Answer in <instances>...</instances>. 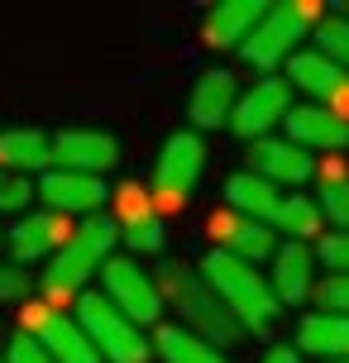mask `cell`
Returning a JSON list of instances; mask_svg holds the SVG:
<instances>
[{
	"label": "cell",
	"instance_id": "obj_1",
	"mask_svg": "<svg viewBox=\"0 0 349 363\" xmlns=\"http://www.w3.org/2000/svg\"><path fill=\"white\" fill-rule=\"evenodd\" d=\"M225 206L239 211V216H249V220H258V225H268L273 235L301 239V244L321 239V230H326V220L316 211V196L282 191V186L254 177V172H235V177L225 182Z\"/></svg>",
	"mask_w": 349,
	"mask_h": 363
},
{
	"label": "cell",
	"instance_id": "obj_32",
	"mask_svg": "<svg viewBox=\"0 0 349 363\" xmlns=\"http://www.w3.org/2000/svg\"><path fill=\"white\" fill-rule=\"evenodd\" d=\"M258 363H301V354H297V345H273Z\"/></svg>",
	"mask_w": 349,
	"mask_h": 363
},
{
	"label": "cell",
	"instance_id": "obj_11",
	"mask_svg": "<svg viewBox=\"0 0 349 363\" xmlns=\"http://www.w3.org/2000/svg\"><path fill=\"white\" fill-rule=\"evenodd\" d=\"M111 220L134 254H158L163 249V216H158V206H153L144 182H120L115 186L111 191Z\"/></svg>",
	"mask_w": 349,
	"mask_h": 363
},
{
	"label": "cell",
	"instance_id": "obj_7",
	"mask_svg": "<svg viewBox=\"0 0 349 363\" xmlns=\"http://www.w3.org/2000/svg\"><path fill=\"white\" fill-rule=\"evenodd\" d=\"M77 325L87 330V340L96 345L101 363H148V340L144 330L129 320L125 311H115L101 291H82L77 296Z\"/></svg>",
	"mask_w": 349,
	"mask_h": 363
},
{
	"label": "cell",
	"instance_id": "obj_22",
	"mask_svg": "<svg viewBox=\"0 0 349 363\" xmlns=\"http://www.w3.org/2000/svg\"><path fill=\"white\" fill-rule=\"evenodd\" d=\"M287 86H297L301 96H311V106H331L335 96L349 86V72L340 62H331L316 48H301V53L287 62Z\"/></svg>",
	"mask_w": 349,
	"mask_h": 363
},
{
	"label": "cell",
	"instance_id": "obj_12",
	"mask_svg": "<svg viewBox=\"0 0 349 363\" xmlns=\"http://www.w3.org/2000/svg\"><path fill=\"white\" fill-rule=\"evenodd\" d=\"M38 201H43V211H53V216L96 220V216H101V206L111 201V186H106V177H87V172L48 167V172L38 177Z\"/></svg>",
	"mask_w": 349,
	"mask_h": 363
},
{
	"label": "cell",
	"instance_id": "obj_9",
	"mask_svg": "<svg viewBox=\"0 0 349 363\" xmlns=\"http://www.w3.org/2000/svg\"><path fill=\"white\" fill-rule=\"evenodd\" d=\"M287 115H292V86H287V77H258L249 91H239L230 129L254 144V139H268L277 125H287Z\"/></svg>",
	"mask_w": 349,
	"mask_h": 363
},
{
	"label": "cell",
	"instance_id": "obj_16",
	"mask_svg": "<svg viewBox=\"0 0 349 363\" xmlns=\"http://www.w3.org/2000/svg\"><path fill=\"white\" fill-rule=\"evenodd\" d=\"M235 101H239V82L230 67H206L196 77V86L187 96V120L196 134L206 129H225L230 125V115H235Z\"/></svg>",
	"mask_w": 349,
	"mask_h": 363
},
{
	"label": "cell",
	"instance_id": "obj_28",
	"mask_svg": "<svg viewBox=\"0 0 349 363\" xmlns=\"http://www.w3.org/2000/svg\"><path fill=\"white\" fill-rule=\"evenodd\" d=\"M29 201H34V182L0 172V211H24Z\"/></svg>",
	"mask_w": 349,
	"mask_h": 363
},
{
	"label": "cell",
	"instance_id": "obj_13",
	"mask_svg": "<svg viewBox=\"0 0 349 363\" xmlns=\"http://www.w3.org/2000/svg\"><path fill=\"white\" fill-rule=\"evenodd\" d=\"M249 172L263 182H273L282 191H301L311 182L316 163L301 144H292L287 134H268V139H254L249 144Z\"/></svg>",
	"mask_w": 349,
	"mask_h": 363
},
{
	"label": "cell",
	"instance_id": "obj_23",
	"mask_svg": "<svg viewBox=\"0 0 349 363\" xmlns=\"http://www.w3.org/2000/svg\"><path fill=\"white\" fill-rule=\"evenodd\" d=\"M297 349H301V354H316L321 363H349V315H335V311L301 315Z\"/></svg>",
	"mask_w": 349,
	"mask_h": 363
},
{
	"label": "cell",
	"instance_id": "obj_33",
	"mask_svg": "<svg viewBox=\"0 0 349 363\" xmlns=\"http://www.w3.org/2000/svg\"><path fill=\"white\" fill-rule=\"evenodd\" d=\"M0 239H5V235H0Z\"/></svg>",
	"mask_w": 349,
	"mask_h": 363
},
{
	"label": "cell",
	"instance_id": "obj_5",
	"mask_svg": "<svg viewBox=\"0 0 349 363\" xmlns=\"http://www.w3.org/2000/svg\"><path fill=\"white\" fill-rule=\"evenodd\" d=\"M316 19H321V5L316 0H287V5H273L268 15L258 19V29L244 38V48L239 57L254 67L258 77H273V67H287L297 53H301V38L316 29Z\"/></svg>",
	"mask_w": 349,
	"mask_h": 363
},
{
	"label": "cell",
	"instance_id": "obj_25",
	"mask_svg": "<svg viewBox=\"0 0 349 363\" xmlns=\"http://www.w3.org/2000/svg\"><path fill=\"white\" fill-rule=\"evenodd\" d=\"M316 211H321V220L331 230L349 235V177L345 172H331V177L316 186Z\"/></svg>",
	"mask_w": 349,
	"mask_h": 363
},
{
	"label": "cell",
	"instance_id": "obj_20",
	"mask_svg": "<svg viewBox=\"0 0 349 363\" xmlns=\"http://www.w3.org/2000/svg\"><path fill=\"white\" fill-rule=\"evenodd\" d=\"M268 15L263 10V0H221V5H211L206 10V24H201V38L206 48H244V38L258 29V19Z\"/></svg>",
	"mask_w": 349,
	"mask_h": 363
},
{
	"label": "cell",
	"instance_id": "obj_34",
	"mask_svg": "<svg viewBox=\"0 0 349 363\" xmlns=\"http://www.w3.org/2000/svg\"><path fill=\"white\" fill-rule=\"evenodd\" d=\"M0 363H5V359H0Z\"/></svg>",
	"mask_w": 349,
	"mask_h": 363
},
{
	"label": "cell",
	"instance_id": "obj_14",
	"mask_svg": "<svg viewBox=\"0 0 349 363\" xmlns=\"http://www.w3.org/2000/svg\"><path fill=\"white\" fill-rule=\"evenodd\" d=\"M72 220L67 216H53V211H34V216H19L15 225H10V235H5V244H10V263H38V258H53L67 239H72Z\"/></svg>",
	"mask_w": 349,
	"mask_h": 363
},
{
	"label": "cell",
	"instance_id": "obj_30",
	"mask_svg": "<svg viewBox=\"0 0 349 363\" xmlns=\"http://www.w3.org/2000/svg\"><path fill=\"white\" fill-rule=\"evenodd\" d=\"M24 291H29V272L10 258H0V301H19Z\"/></svg>",
	"mask_w": 349,
	"mask_h": 363
},
{
	"label": "cell",
	"instance_id": "obj_10",
	"mask_svg": "<svg viewBox=\"0 0 349 363\" xmlns=\"http://www.w3.org/2000/svg\"><path fill=\"white\" fill-rule=\"evenodd\" d=\"M24 335H29L34 345L48 349L53 363H101L96 345L87 340V330L77 325V315L48 306V301H38V306L24 311Z\"/></svg>",
	"mask_w": 349,
	"mask_h": 363
},
{
	"label": "cell",
	"instance_id": "obj_8",
	"mask_svg": "<svg viewBox=\"0 0 349 363\" xmlns=\"http://www.w3.org/2000/svg\"><path fill=\"white\" fill-rule=\"evenodd\" d=\"M101 296L111 301L115 311H125L134 325H158L163 320V291H158V277L129 254H115L106 268H101Z\"/></svg>",
	"mask_w": 349,
	"mask_h": 363
},
{
	"label": "cell",
	"instance_id": "obj_3",
	"mask_svg": "<svg viewBox=\"0 0 349 363\" xmlns=\"http://www.w3.org/2000/svg\"><path fill=\"white\" fill-rule=\"evenodd\" d=\"M201 277H206V287L225 301V311H230L239 325H244V335H263V330L277 325L282 306H277L268 277H263L254 263H244V258H235V254L211 249V254L201 258Z\"/></svg>",
	"mask_w": 349,
	"mask_h": 363
},
{
	"label": "cell",
	"instance_id": "obj_27",
	"mask_svg": "<svg viewBox=\"0 0 349 363\" xmlns=\"http://www.w3.org/2000/svg\"><path fill=\"white\" fill-rule=\"evenodd\" d=\"M316 263L326 268V277H349V235H340V230L321 235V244H316Z\"/></svg>",
	"mask_w": 349,
	"mask_h": 363
},
{
	"label": "cell",
	"instance_id": "obj_29",
	"mask_svg": "<svg viewBox=\"0 0 349 363\" xmlns=\"http://www.w3.org/2000/svg\"><path fill=\"white\" fill-rule=\"evenodd\" d=\"M316 301H321V311L349 315V277H326V282L316 287Z\"/></svg>",
	"mask_w": 349,
	"mask_h": 363
},
{
	"label": "cell",
	"instance_id": "obj_6",
	"mask_svg": "<svg viewBox=\"0 0 349 363\" xmlns=\"http://www.w3.org/2000/svg\"><path fill=\"white\" fill-rule=\"evenodd\" d=\"M201 172H206V139L196 129H177L158 148V163H153V177H148V196L158 206V216L187 211V201L196 191Z\"/></svg>",
	"mask_w": 349,
	"mask_h": 363
},
{
	"label": "cell",
	"instance_id": "obj_24",
	"mask_svg": "<svg viewBox=\"0 0 349 363\" xmlns=\"http://www.w3.org/2000/svg\"><path fill=\"white\" fill-rule=\"evenodd\" d=\"M153 349H158L163 363H230L211 340H201V335H192V330H182V325H158Z\"/></svg>",
	"mask_w": 349,
	"mask_h": 363
},
{
	"label": "cell",
	"instance_id": "obj_17",
	"mask_svg": "<svg viewBox=\"0 0 349 363\" xmlns=\"http://www.w3.org/2000/svg\"><path fill=\"white\" fill-rule=\"evenodd\" d=\"M268 287H273L277 306H301L316 291V249L301 239H282L273 263H268Z\"/></svg>",
	"mask_w": 349,
	"mask_h": 363
},
{
	"label": "cell",
	"instance_id": "obj_31",
	"mask_svg": "<svg viewBox=\"0 0 349 363\" xmlns=\"http://www.w3.org/2000/svg\"><path fill=\"white\" fill-rule=\"evenodd\" d=\"M5 363H53V354L43 345H34V340L19 330L15 340H10V349H5Z\"/></svg>",
	"mask_w": 349,
	"mask_h": 363
},
{
	"label": "cell",
	"instance_id": "obj_4",
	"mask_svg": "<svg viewBox=\"0 0 349 363\" xmlns=\"http://www.w3.org/2000/svg\"><path fill=\"white\" fill-rule=\"evenodd\" d=\"M153 277H158V291H163V306H172L177 315H182V330H192V335L211 340L216 349L235 345L239 335H244V325H239L235 315L225 311L221 296L206 287L201 272H192L187 263H163Z\"/></svg>",
	"mask_w": 349,
	"mask_h": 363
},
{
	"label": "cell",
	"instance_id": "obj_18",
	"mask_svg": "<svg viewBox=\"0 0 349 363\" xmlns=\"http://www.w3.org/2000/svg\"><path fill=\"white\" fill-rule=\"evenodd\" d=\"M211 239H216V249L221 254H235L244 263H273L277 254V235L268 225H258V220L239 216V211H221V216H211Z\"/></svg>",
	"mask_w": 349,
	"mask_h": 363
},
{
	"label": "cell",
	"instance_id": "obj_21",
	"mask_svg": "<svg viewBox=\"0 0 349 363\" xmlns=\"http://www.w3.org/2000/svg\"><path fill=\"white\" fill-rule=\"evenodd\" d=\"M53 167V134L43 129H0V172L10 177H43Z\"/></svg>",
	"mask_w": 349,
	"mask_h": 363
},
{
	"label": "cell",
	"instance_id": "obj_15",
	"mask_svg": "<svg viewBox=\"0 0 349 363\" xmlns=\"http://www.w3.org/2000/svg\"><path fill=\"white\" fill-rule=\"evenodd\" d=\"M115 163H120V144L106 129H62V134H53V167L101 177Z\"/></svg>",
	"mask_w": 349,
	"mask_h": 363
},
{
	"label": "cell",
	"instance_id": "obj_2",
	"mask_svg": "<svg viewBox=\"0 0 349 363\" xmlns=\"http://www.w3.org/2000/svg\"><path fill=\"white\" fill-rule=\"evenodd\" d=\"M115 239H120V230H115L111 216H96V220H82V225H77L72 239L48 258V268H43V277H38V282H43V296H48V306L82 296L87 282L101 277V268L115 258Z\"/></svg>",
	"mask_w": 349,
	"mask_h": 363
},
{
	"label": "cell",
	"instance_id": "obj_26",
	"mask_svg": "<svg viewBox=\"0 0 349 363\" xmlns=\"http://www.w3.org/2000/svg\"><path fill=\"white\" fill-rule=\"evenodd\" d=\"M316 53H326L331 62H340V67H349V10H335V15H321L316 19Z\"/></svg>",
	"mask_w": 349,
	"mask_h": 363
},
{
	"label": "cell",
	"instance_id": "obj_19",
	"mask_svg": "<svg viewBox=\"0 0 349 363\" xmlns=\"http://www.w3.org/2000/svg\"><path fill=\"white\" fill-rule=\"evenodd\" d=\"M282 134L292 144H301L306 153H340V148H349V120L335 115L331 106H292Z\"/></svg>",
	"mask_w": 349,
	"mask_h": 363
}]
</instances>
